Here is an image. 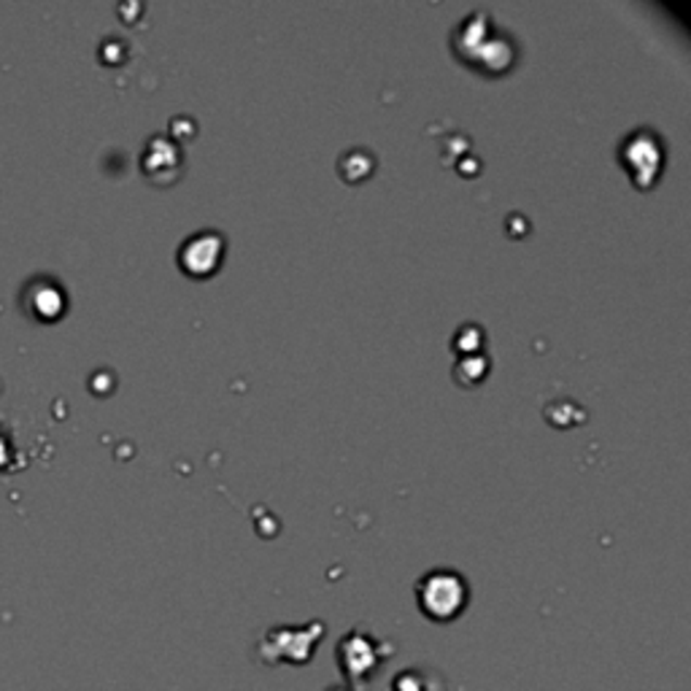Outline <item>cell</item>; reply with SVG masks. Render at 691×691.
<instances>
[{
	"mask_svg": "<svg viewBox=\"0 0 691 691\" xmlns=\"http://www.w3.org/2000/svg\"><path fill=\"white\" fill-rule=\"evenodd\" d=\"M417 594L419 605H422V611L430 618L449 622V618H455L462 611L464 602H468V586H464L462 576H457V573L435 571L419 580Z\"/></svg>",
	"mask_w": 691,
	"mask_h": 691,
	"instance_id": "6da1fadb",
	"label": "cell"
},
{
	"mask_svg": "<svg viewBox=\"0 0 691 691\" xmlns=\"http://www.w3.org/2000/svg\"><path fill=\"white\" fill-rule=\"evenodd\" d=\"M225 241L219 232H197V235L187 238L184 246L179 252V263L187 273L192 276H206L222 259Z\"/></svg>",
	"mask_w": 691,
	"mask_h": 691,
	"instance_id": "7a4b0ae2",
	"label": "cell"
}]
</instances>
